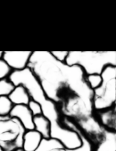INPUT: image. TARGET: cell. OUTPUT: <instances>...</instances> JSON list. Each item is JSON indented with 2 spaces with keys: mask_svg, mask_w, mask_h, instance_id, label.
<instances>
[{
  "mask_svg": "<svg viewBox=\"0 0 116 151\" xmlns=\"http://www.w3.org/2000/svg\"><path fill=\"white\" fill-rule=\"evenodd\" d=\"M13 151H24L23 148H18V149H15V150H13Z\"/></svg>",
  "mask_w": 116,
  "mask_h": 151,
  "instance_id": "44dd1931",
  "label": "cell"
},
{
  "mask_svg": "<svg viewBox=\"0 0 116 151\" xmlns=\"http://www.w3.org/2000/svg\"><path fill=\"white\" fill-rule=\"evenodd\" d=\"M63 121L67 127L75 130L77 133H78V135L80 136L81 139V146L78 148L70 149V148H66L61 142H59L56 139H43L40 146L38 147V148L36 151H92V146L90 142L83 135V133L80 130V129L76 126V124L72 121L65 117H64Z\"/></svg>",
  "mask_w": 116,
  "mask_h": 151,
  "instance_id": "8992f818",
  "label": "cell"
},
{
  "mask_svg": "<svg viewBox=\"0 0 116 151\" xmlns=\"http://www.w3.org/2000/svg\"><path fill=\"white\" fill-rule=\"evenodd\" d=\"M14 87V85L8 78L1 79L0 80V96H9Z\"/></svg>",
  "mask_w": 116,
  "mask_h": 151,
  "instance_id": "9a60e30c",
  "label": "cell"
},
{
  "mask_svg": "<svg viewBox=\"0 0 116 151\" xmlns=\"http://www.w3.org/2000/svg\"><path fill=\"white\" fill-rule=\"evenodd\" d=\"M28 107H29L30 111H31L33 116H38V115L42 114V109H41L40 104L30 99V101L28 104Z\"/></svg>",
  "mask_w": 116,
  "mask_h": 151,
  "instance_id": "ac0fdd59",
  "label": "cell"
},
{
  "mask_svg": "<svg viewBox=\"0 0 116 151\" xmlns=\"http://www.w3.org/2000/svg\"><path fill=\"white\" fill-rule=\"evenodd\" d=\"M32 51H4L3 60L13 71L23 70L28 67Z\"/></svg>",
  "mask_w": 116,
  "mask_h": 151,
  "instance_id": "52a82bcc",
  "label": "cell"
},
{
  "mask_svg": "<svg viewBox=\"0 0 116 151\" xmlns=\"http://www.w3.org/2000/svg\"><path fill=\"white\" fill-rule=\"evenodd\" d=\"M43 138L35 129L26 130L23 135L22 148L24 151H36L40 146Z\"/></svg>",
  "mask_w": 116,
  "mask_h": 151,
  "instance_id": "8fae6325",
  "label": "cell"
},
{
  "mask_svg": "<svg viewBox=\"0 0 116 151\" xmlns=\"http://www.w3.org/2000/svg\"><path fill=\"white\" fill-rule=\"evenodd\" d=\"M50 53L56 60L65 63L69 51H50Z\"/></svg>",
  "mask_w": 116,
  "mask_h": 151,
  "instance_id": "d6986e66",
  "label": "cell"
},
{
  "mask_svg": "<svg viewBox=\"0 0 116 151\" xmlns=\"http://www.w3.org/2000/svg\"><path fill=\"white\" fill-rule=\"evenodd\" d=\"M8 98L13 105H28L29 102L30 101V94L23 86H16Z\"/></svg>",
  "mask_w": 116,
  "mask_h": 151,
  "instance_id": "7c38bea8",
  "label": "cell"
},
{
  "mask_svg": "<svg viewBox=\"0 0 116 151\" xmlns=\"http://www.w3.org/2000/svg\"><path fill=\"white\" fill-rule=\"evenodd\" d=\"M33 124L34 129L37 131L43 139H50L51 123L44 115L41 114L38 116H34Z\"/></svg>",
  "mask_w": 116,
  "mask_h": 151,
  "instance_id": "4fadbf2b",
  "label": "cell"
},
{
  "mask_svg": "<svg viewBox=\"0 0 116 151\" xmlns=\"http://www.w3.org/2000/svg\"><path fill=\"white\" fill-rule=\"evenodd\" d=\"M26 129L16 118L0 116V147L3 151L22 148Z\"/></svg>",
  "mask_w": 116,
  "mask_h": 151,
  "instance_id": "5b68a950",
  "label": "cell"
},
{
  "mask_svg": "<svg viewBox=\"0 0 116 151\" xmlns=\"http://www.w3.org/2000/svg\"><path fill=\"white\" fill-rule=\"evenodd\" d=\"M13 107L8 96H0V116H8Z\"/></svg>",
  "mask_w": 116,
  "mask_h": 151,
  "instance_id": "5bb4252c",
  "label": "cell"
},
{
  "mask_svg": "<svg viewBox=\"0 0 116 151\" xmlns=\"http://www.w3.org/2000/svg\"><path fill=\"white\" fill-rule=\"evenodd\" d=\"M65 64L80 67L86 76L101 75L105 67H116V51H69Z\"/></svg>",
  "mask_w": 116,
  "mask_h": 151,
  "instance_id": "3957f363",
  "label": "cell"
},
{
  "mask_svg": "<svg viewBox=\"0 0 116 151\" xmlns=\"http://www.w3.org/2000/svg\"><path fill=\"white\" fill-rule=\"evenodd\" d=\"M95 118L105 129L115 131L116 129V107L115 105L105 110L95 111L93 112Z\"/></svg>",
  "mask_w": 116,
  "mask_h": 151,
  "instance_id": "9c48e42d",
  "label": "cell"
},
{
  "mask_svg": "<svg viewBox=\"0 0 116 151\" xmlns=\"http://www.w3.org/2000/svg\"><path fill=\"white\" fill-rule=\"evenodd\" d=\"M12 72L13 70L6 64V62L3 59L0 60V80L4 78H8Z\"/></svg>",
  "mask_w": 116,
  "mask_h": 151,
  "instance_id": "e0dca14e",
  "label": "cell"
},
{
  "mask_svg": "<svg viewBox=\"0 0 116 151\" xmlns=\"http://www.w3.org/2000/svg\"><path fill=\"white\" fill-rule=\"evenodd\" d=\"M8 79L14 86H23L27 89L30 99L40 104L42 115L51 123L50 139L58 140L66 148L70 149L78 148L81 146V139L78 133L64 124V116L60 113L57 105L46 96L40 84L30 68H26L23 70L13 71Z\"/></svg>",
  "mask_w": 116,
  "mask_h": 151,
  "instance_id": "7a4b0ae2",
  "label": "cell"
},
{
  "mask_svg": "<svg viewBox=\"0 0 116 151\" xmlns=\"http://www.w3.org/2000/svg\"><path fill=\"white\" fill-rule=\"evenodd\" d=\"M86 82L89 88L91 90H95L98 88L101 83H102V77L101 75H96V74H92V75H88L85 77Z\"/></svg>",
  "mask_w": 116,
  "mask_h": 151,
  "instance_id": "2e32d148",
  "label": "cell"
},
{
  "mask_svg": "<svg viewBox=\"0 0 116 151\" xmlns=\"http://www.w3.org/2000/svg\"><path fill=\"white\" fill-rule=\"evenodd\" d=\"M27 68L64 117L77 122L93 115V90L80 67L56 60L50 51H32Z\"/></svg>",
  "mask_w": 116,
  "mask_h": 151,
  "instance_id": "6da1fadb",
  "label": "cell"
},
{
  "mask_svg": "<svg viewBox=\"0 0 116 151\" xmlns=\"http://www.w3.org/2000/svg\"><path fill=\"white\" fill-rule=\"evenodd\" d=\"M92 151H116V132L105 129L103 137L92 147Z\"/></svg>",
  "mask_w": 116,
  "mask_h": 151,
  "instance_id": "30bf717a",
  "label": "cell"
},
{
  "mask_svg": "<svg viewBox=\"0 0 116 151\" xmlns=\"http://www.w3.org/2000/svg\"><path fill=\"white\" fill-rule=\"evenodd\" d=\"M102 83L93 90V109L102 111L115 105L116 101V67L107 66L101 73Z\"/></svg>",
  "mask_w": 116,
  "mask_h": 151,
  "instance_id": "277c9868",
  "label": "cell"
},
{
  "mask_svg": "<svg viewBox=\"0 0 116 151\" xmlns=\"http://www.w3.org/2000/svg\"><path fill=\"white\" fill-rule=\"evenodd\" d=\"M3 53H4V51H0V60L3 58Z\"/></svg>",
  "mask_w": 116,
  "mask_h": 151,
  "instance_id": "ffe728a7",
  "label": "cell"
},
{
  "mask_svg": "<svg viewBox=\"0 0 116 151\" xmlns=\"http://www.w3.org/2000/svg\"><path fill=\"white\" fill-rule=\"evenodd\" d=\"M10 117L16 118L20 121V122L23 124L24 129L26 130H31L34 129V124H33V118L31 111H30L28 105H13L10 114Z\"/></svg>",
  "mask_w": 116,
  "mask_h": 151,
  "instance_id": "ba28073f",
  "label": "cell"
},
{
  "mask_svg": "<svg viewBox=\"0 0 116 151\" xmlns=\"http://www.w3.org/2000/svg\"><path fill=\"white\" fill-rule=\"evenodd\" d=\"M0 151H3V150H2V149H1V147H0Z\"/></svg>",
  "mask_w": 116,
  "mask_h": 151,
  "instance_id": "7402d4cb",
  "label": "cell"
}]
</instances>
